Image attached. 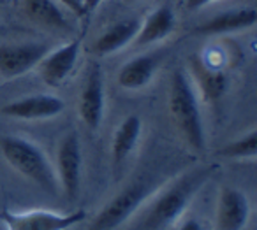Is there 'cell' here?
Returning <instances> with one entry per match:
<instances>
[{
  "label": "cell",
  "instance_id": "cell-1",
  "mask_svg": "<svg viewBox=\"0 0 257 230\" xmlns=\"http://www.w3.org/2000/svg\"><path fill=\"white\" fill-rule=\"evenodd\" d=\"M213 169L197 165L169 181L152 197L131 230H166L183 214L197 191L210 181Z\"/></svg>",
  "mask_w": 257,
  "mask_h": 230
},
{
  "label": "cell",
  "instance_id": "cell-2",
  "mask_svg": "<svg viewBox=\"0 0 257 230\" xmlns=\"http://www.w3.org/2000/svg\"><path fill=\"white\" fill-rule=\"evenodd\" d=\"M169 113L178 128L183 141L196 153L204 151L206 135H204L203 116L199 109L197 92L190 81L189 74L182 69L175 71L169 85Z\"/></svg>",
  "mask_w": 257,
  "mask_h": 230
},
{
  "label": "cell",
  "instance_id": "cell-3",
  "mask_svg": "<svg viewBox=\"0 0 257 230\" xmlns=\"http://www.w3.org/2000/svg\"><path fill=\"white\" fill-rule=\"evenodd\" d=\"M0 151L4 155L6 162L18 174H22L23 177L32 181L48 193H58L60 184H58L57 170L46 153L36 142L18 135H8L0 139Z\"/></svg>",
  "mask_w": 257,
  "mask_h": 230
},
{
  "label": "cell",
  "instance_id": "cell-4",
  "mask_svg": "<svg viewBox=\"0 0 257 230\" xmlns=\"http://www.w3.org/2000/svg\"><path fill=\"white\" fill-rule=\"evenodd\" d=\"M152 193L154 186L147 177H138L133 183L125 184L92 219L90 230H114L127 221L134 212L140 211L141 205L152 197Z\"/></svg>",
  "mask_w": 257,
  "mask_h": 230
},
{
  "label": "cell",
  "instance_id": "cell-5",
  "mask_svg": "<svg viewBox=\"0 0 257 230\" xmlns=\"http://www.w3.org/2000/svg\"><path fill=\"white\" fill-rule=\"evenodd\" d=\"M85 218L86 212L83 209H76L71 212H55L44 209L0 212V219L6 230H69L71 226L85 221Z\"/></svg>",
  "mask_w": 257,
  "mask_h": 230
},
{
  "label": "cell",
  "instance_id": "cell-6",
  "mask_svg": "<svg viewBox=\"0 0 257 230\" xmlns=\"http://www.w3.org/2000/svg\"><path fill=\"white\" fill-rule=\"evenodd\" d=\"M50 50V44L39 41L0 43V78L15 79L25 76L27 72L37 69Z\"/></svg>",
  "mask_w": 257,
  "mask_h": 230
},
{
  "label": "cell",
  "instance_id": "cell-7",
  "mask_svg": "<svg viewBox=\"0 0 257 230\" xmlns=\"http://www.w3.org/2000/svg\"><path fill=\"white\" fill-rule=\"evenodd\" d=\"M83 153L81 141L76 130H71L62 137L57 148V177L58 184L67 195V198H74L81 184Z\"/></svg>",
  "mask_w": 257,
  "mask_h": 230
},
{
  "label": "cell",
  "instance_id": "cell-8",
  "mask_svg": "<svg viewBox=\"0 0 257 230\" xmlns=\"http://www.w3.org/2000/svg\"><path fill=\"white\" fill-rule=\"evenodd\" d=\"M79 53H81V41L79 39H72L48 51L37 65V71H39L44 85L51 86V88H58L64 85L78 64Z\"/></svg>",
  "mask_w": 257,
  "mask_h": 230
},
{
  "label": "cell",
  "instance_id": "cell-9",
  "mask_svg": "<svg viewBox=\"0 0 257 230\" xmlns=\"http://www.w3.org/2000/svg\"><path fill=\"white\" fill-rule=\"evenodd\" d=\"M65 109V102L57 95L50 93H36V95L16 99L2 106V114L13 120L39 121L51 120L62 114Z\"/></svg>",
  "mask_w": 257,
  "mask_h": 230
},
{
  "label": "cell",
  "instance_id": "cell-10",
  "mask_svg": "<svg viewBox=\"0 0 257 230\" xmlns=\"http://www.w3.org/2000/svg\"><path fill=\"white\" fill-rule=\"evenodd\" d=\"M104 107H106V86L104 74L99 65H93L86 74L85 85L79 93V118L88 130H97L102 123Z\"/></svg>",
  "mask_w": 257,
  "mask_h": 230
},
{
  "label": "cell",
  "instance_id": "cell-11",
  "mask_svg": "<svg viewBox=\"0 0 257 230\" xmlns=\"http://www.w3.org/2000/svg\"><path fill=\"white\" fill-rule=\"evenodd\" d=\"M250 219V200L239 188H220L217 202V230H243Z\"/></svg>",
  "mask_w": 257,
  "mask_h": 230
},
{
  "label": "cell",
  "instance_id": "cell-12",
  "mask_svg": "<svg viewBox=\"0 0 257 230\" xmlns=\"http://www.w3.org/2000/svg\"><path fill=\"white\" fill-rule=\"evenodd\" d=\"M192 85L199 92L204 102H217L227 90V76L220 67H213L201 55H194L189 60Z\"/></svg>",
  "mask_w": 257,
  "mask_h": 230
},
{
  "label": "cell",
  "instance_id": "cell-13",
  "mask_svg": "<svg viewBox=\"0 0 257 230\" xmlns=\"http://www.w3.org/2000/svg\"><path fill=\"white\" fill-rule=\"evenodd\" d=\"M257 13L252 6H243L224 11L220 15H215L208 18L206 22L199 23L196 27V34L199 36H225V34H234L248 30L255 25Z\"/></svg>",
  "mask_w": 257,
  "mask_h": 230
},
{
  "label": "cell",
  "instance_id": "cell-14",
  "mask_svg": "<svg viewBox=\"0 0 257 230\" xmlns=\"http://www.w3.org/2000/svg\"><path fill=\"white\" fill-rule=\"evenodd\" d=\"M176 29V15L169 4L157 6L150 15L141 18L138 36L134 39L136 46H152L168 39Z\"/></svg>",
  "mask_w": 257,
  "mask_h": 230
},
{
  "label": "cell",
  "instance_id": "cell-15",
  "mask_svg": "<svg viewBox=\"0 0 257 230\" xmlns=\"http://www.w3.org/2000/svg\"><path fill=\"white\" fill-rule=\"evenodd\" d=\"M23 13L32 23L51 32H72L69 13L57 0H23Z\"/></svg>",
  "mask_w": 257,
  "mask_h": 230
},
{
  "label": "cell",
  "instance_id": "cell-16",
  "mask_svg": "<svg viewBox=\"0 0 257 230\" xmlns=\"http://www.w3.org/2000/svg\"><path fill=\"white\" fill-rule=\"evenodd\" d=\"M141 25V18H127L116 22L114 25H111L109 29H106L93 43V53L99 57H109L118 51H121L123 48H127L128 44H133L134 39L138 36V30Z\"/></svg>",
  "mask_w": 257,
  "mask_h": 230
},
{
  "label": "cell",
  "instance_id": "cell-17",
  "mask_svg": "<svg viewBox=\"0 0 257 230\" xmlns=\"http://www.w3.org/2000/svg\"><path fill=\"white\" fill-rule=\"evenodd\" d=\"M159 67L157 55H140L133 60L125 62L116 76L118 86L127 92H138L147 88L154 79Z\"/></svg>",
  "mask_w": 257,
  "mask_h": 230
},
{
  "label": "cell",
  "instance_id": "cell-18",
  "mask_svg": "<svg viewBox=\"0 0 257 230\" xmlns=\"http://www.w3.org/2000/svg\"><path fill=\"white\" fill-rule=\"evenodd\" d=\"M141 132H143V121L138 114H128L121 120L111 139V162L114 167H120L133 155L140 142Z\"/></svg>",
  "mask_w": 257,
  "mask_h": 230
},
{
  "label": "cell",
  "instance_id": "cell-19",
  "mask_svg": "<svg viewBox=\"0 0 257 230\" xmlns=\"http://www.w3.org/2000/svg\"><path fill=\"white\" fill-rule=\"evenodd\" d=\"M218 156L227 160H248L255 158L257 155V130L252 128L246 134L239 135L238 139L231 141L229 144L222 146L217 151Z\"/></svg>",
  "mask_w": 257,
  "mask_h": 230
},
{
  "label": "cell",
  "instance_id": "cell-20",
  "mask_svg": "<svg viewBox=\"0 0 257 230\" xmlns=\"http://www.w3.org/2000/svg\"><path fill=\"white\" fill-rule=\"evenodd\" d=\"M57 2L67 13L74 15L76 18H83L85 16V0H57Z\"/></svg>",
  "mask_w": 257,
  "mask_h": 230
},
{
  "label": "cell",
  "instance_id": "cell-21",
  "mask_svg": "<svg viewBox=\"0 0 257 230\" xmlns=\"http://www.w3.org/2000/svg\"><path fill=\"white\" fill-rule=\"evenodd\" d=\"M215 2H220V0H187L185 6L189 11H199V9L215 4Z\"/></svg>",
  "mask_w": 257,
  "mask_h": 230
},
{
  "label": "cell",
  "instance_id": "cell-22",
  "mask_svg": "<svg viewBox=\"0 0 257 230\" xmlns=\"http://www.w3.org/2000/svg\"><path fill=\"white\" fill-rule=\"evenodd\" d=\"M178 230H203V226H201V223L196 218H187L183 219V223L180 225Z\"/></svg>",
  "mask_w": 257,
  "mask_h": 230
},
{
  "label": "cell",
  "instance_id": "cell-23",
  "mask_svg": "<svg viewBox=\"0 0 257 230\" xmlns=\"http://www.w3.org/2000/svg\"><path fill=\"white\" fill-rule=\"evenodd\" d=\"M104 2H106V0H85V16L95 13Z\"/></svg>",
  "mask_w": 257,
  "mask_h": 230
},
{
  "label": "cell",
  "instance_id": "cell-24",
  "mask_svg": "<svg viewBox=\"0 0 257 230\" xmlns=\"http://www.w3.org/2000/svg\"><path fill=\"white\" fill-rule=\"evenodd\" d=\"M4 2H6V0H0V6H2V4H4Z\"/></svg>",
  "mask_w": 257,
  "mask_h": 230
},
{
  "label": "cell",
  "instance_id": "cell-25",
  "mask_svg": "<svg viewBox=\"0 0 257 230\" xmlns=\"http://www.w3.org/2000/svg\"><path fill=\"white\" fill-rule=\"evenodd\" d=\"M131 2H136V0H131Z\"/></svg>",
  "mask_w": 257,
  "mask_h": 230
}]
</instances>
